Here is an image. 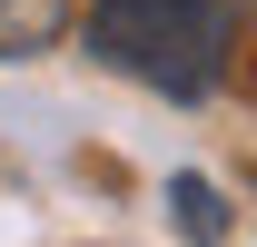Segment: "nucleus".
Wrapping results in <instances>:
<instances>
[{
	"mask_svg": "<svg viewBox=\"0 0 257 247\" xmlns=\"http://www.w3.org/2000/svg\"><path fill=\"white\" fill-rule=\"evenodd\" d=\"M168 217H178V237H188V247H218V237H227V198H218L208 178H188V168L168 178Z\"/></svg>",
	"mask_w": 257,
	"mask_h": 247,
	"instance_id": "obj_3",
	"label": "nucleus"
},
{
	"mask_svg": "<svg viewBox=\"0 0 257 247\" xmlns=\"http://www.w3.org/2000/svg\"><path fill=\"white\" fill-rule=\"evenodd\" d=\"M237 20H257V0H237Z\"/></svg>",
	"mask_w": 257,
	"mask_h": 247,
	"instance_id": "obj_4",
	"label": "nucleus"
},
{
	"mask_svg": "<svg viewBox=\"0 0 257 247\" xmlns=\"http://www.w3.org/2000/svg\"><path fill=\"white\" fill-rule=\"evenodd\" d=\"M69 30V0H0V60H40V50H60Z\"/></svg>",
	"mask_w": 257,
	"mask_h": 247,
	"instance_id": "obj_2",
	"label": "nucleus"
},
{
	"mask_svg": "<svg viewBox=\"0 0 257 247\" xmlns=\"http://www.w3.org/2000/svg\"><path fill=\"white\" fill-rule=\"evenodd\" d=\"M237 0H89V60L159 99H208L227 79Z\"/></svg>",
	"mask_w": 257,
	"mask_h": 247,
	"instance_id": "obj_1",
	"label": "nucleus"
}]
</instances>
